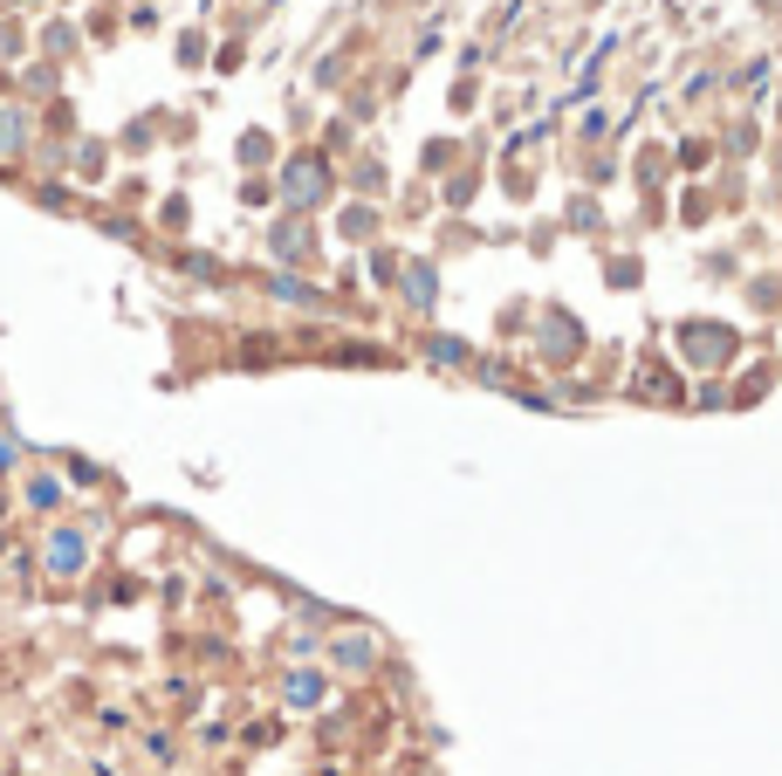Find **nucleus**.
Here are the masks:
<instances>
[{"mask_svg": "<svg viewBox=\"0 0 782 776\" xmlns=\"http://www.w3.org/2000/svg\"><path fill=\"white\" fill-rule=\"evenodd\" d=\"M0 145H8V151L21 145V117H0Z\"/></svg>", "mask_w": 782, "mask_h": 776, "instance_id": "obj_3", "label": "nucleus"}, {"mask_svg": "<svg viewBox=\"0 0 782 776\" xmlns=\"http://www.w3.org/2000/svg\"><path fill=\"white\" fill-rule=\"evenodd\" d=\"M14 460H21V447H14V440H0V475H8Z\"/></svg>", "mask_w": 782, "mask_h": 776, "instance_id": "obj_4", "label": "nucleus"}, {"mask_svg": "<svg viewBox=\"0 0 782 776\" xmlns=\"http://www.w3.org/2000/svg\"><path fill=\"white\" fill-rule=\"evenodd\" d=\"M83 529H56V536H48V571H56V578H76V571H83Z\"/></svg>", "mask_w": 782, "mask_h": 776, "instance_id": "obj_1", "label": "nucleus"}, {"mask_svg": "<svg viewBox=\"0 0 782 776\" xmlns=\"http://www.w3.org/2000/svg\"><path fill=\"white\" fill-rule=\"evenodd\" d=\"M28 502H35V509H56V502H62V488L48 481V475H35V481H28Z\"/></svg>", "mask_w": 782, "mask_h": 776, "instance_id": "obj_2", "label": "nucleus"}]
</instances>
